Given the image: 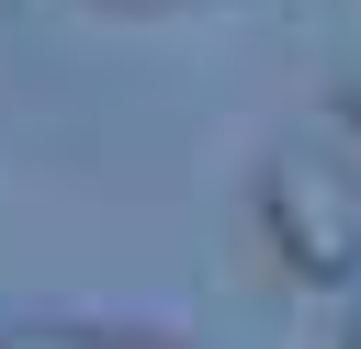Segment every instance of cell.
Returning <instances> with one entry per match:
<instances>
[{"instance_id":"7a4b0ae2","label":"cell","mask_w":361,"mask_h":349,"mask_svg":"<svg viewBox=\"0 0 361 349\" xmlns=\"http://www.w3.org/2000/svg\"><path fill=\"white\" fill-rule=\"evenodd\" d=\"M0 349H169V338H124V326H79V315H23V326H0Z\"/></svg>"},{"instance_id":"277c9868","label":"cell","mask_w":361,"mask_h":349,"mask_svg":"<svg viewBox=\"0 0 361 349\" xmlns=\"http://www.w3.org/2000/svg\"><path fill=\"white\" fill-rule=\"evenodd\" d=\"M338 349H361V304H350V338H338Z\"/></svg>"},{"instance_id":"6da1fadb","label":"cell","mask_w":361,"mask_h":349,"mask_svg":"<svg viewBox=\"0 0 361 349\" xmlns=\"http://www.w3.org/2000/svg\"><path fill=\"white\" fill-rule=\"evenodd\" d=\"M259 236H271V259L293 281L338 293L361 270V191H350V169L316 158V146H271L259 158Z\"/></svg>"},{"instance_id":"3957f363","label":"cell","mask_w":361,"mask_h":349,"mask_svg":"<svg viewBox=\"0 0 361 349\" xmlns=\"http://www.w3.org/2000/svg\"><path fill=\"white\" fill-rule=\"evenodd\" d=\"M327 101H338V124H361V56H338V90Z\"/></svg>"}]
</instances>
